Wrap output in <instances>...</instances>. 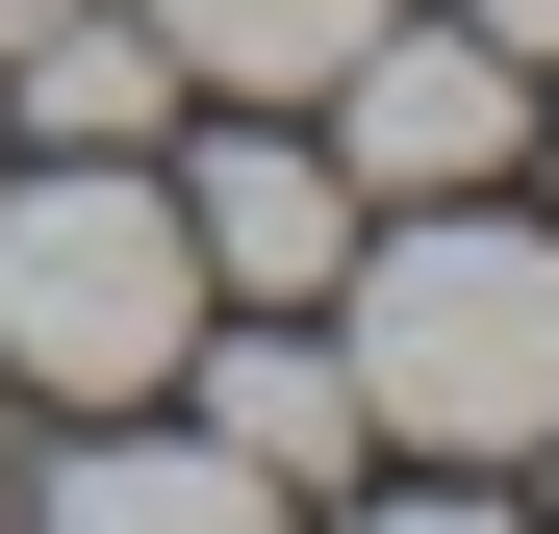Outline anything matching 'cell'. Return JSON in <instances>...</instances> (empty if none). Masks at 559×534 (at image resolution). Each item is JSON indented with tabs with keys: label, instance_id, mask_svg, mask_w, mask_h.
Instances as JSON below:
<instances>
[{
	"label": "cell",
	"instance_id": "ba28073f",
	"mask_svg": "<svg viewBox=\"0 0 559 534\" xmlns=\"http://www.w3.org/2000/svg\"><path fill=\"white\" fill-rule=\"evenodd\" d=\"M356 26H382V0H153V51H178V76H229V103H306Z\"/></svg>",
	"mask_w": 559,
	"mask_h": 534
},
{
	"label": "cell",
	"instance_id": "277c9868",
	"mask_svg": "<svg viewBox=\"0 0 559 534\" xmlns=\"http://www.w3.org/2000/svg\"><path fill=\"white\" fill-rule=\"evenodd\" d=\"M178 229H204V306H306L331 254H356V178H331L306 128H229L204 178H178Z\"/></svg>",
	"mask_w": 559,
	"mask_h": 534
},
{
	"label": "cell",
	"instance_id": "9c48e42d",
	"mask_svg": "<svg viewBox=\"0 0 559 534\" xmlns=\"http://www.w3.org/2000/svg\"><path fill=\"white\" fill-rule=\"evenodd\" d=\"M457 26H484V51H509V76H559V0H457Z\"/></svg>",
	"mask_w": 559,
	"mask_h": 534
},
{
	"label": "cell",
	"instance_id": "3957f363",
	"mask_svg": "<svg viewBox=\"0 0 559 534\" xmlns=\"http://www.w3.org/2000/svg\"><path fill=\"white\" fill-rule=\"evenodd\" d=\"M306 103H331V178H356V204H457V178H509L534 76H509L484 26H407V0H382V26L306 76Z\"/></svg>",
	"mask_w": 559,
	"mask_h": 534
},
{
	"label": "cell",
	"instance_id": "52a82bcc",
	"mask_svg": "<svg viewBox=\"0 0 559 534\" xmlns=\"http://www.w3.org/2000/svg\"><path fill=\"white\" fill-rule=\"evenodd\" d=\"M51 509H76V534H254L280 484L229 459V432H76V459H51Z\"/></svg>",
	"mask_w": 559,
	"mask_h": 534
},
{
	"label": "cell",
	"instance_id": "6da1fadb",
	"mask_svg": "<svg viewBox=\"0 0 559 534\" xmlns=\"http://www.w3.org/2000/svg\"><path fill=\"white\" fill-rule=\"evenodd\" d=\"M356 432H432L457 484L534 459L559 432V229H509L484 178H457V204H407L356 254Z\"/></svg>",
	"mask_w": 559,
	"mask_h": 534
},
{
	"label": "cell",
	"instance_id": "7a4b0ae2",
	"mask_svg": "<svg viewBox=\"0 0 559 534\" xmlns=\"http://www.w3.org/2000/svg\"><path fill=\"white\" fill-rule=\"evenodd\" d=\"M178 356H204V229H178L153 153H51L0 178V382L51 407H153Z\"/></svg>",
	"mask_w": 559,
	"mask_h": 534
},
{
	"label": "cell",
	"instance_id": "5b68a950",
	"mask_svg": "<svg viewBox=\"0 0 559 534\" xmlns=\"http://www.w3.org/2000/svg\"><path fill=\"white\" fill-rule=\"evenodd\" d=\"M204 432H229L280 509H306V484H356V356H306V331H229V356H204Z\"/></svg>",
	"mask_w": 559,
	"mask_h": 534
},
{
	"label": "cell",
	"instance_id": "8992f818",
	"mask_svg": "<svg viewBox=\"0 0 559 534\" xmlns=\"http://www.w3.org/2000/svg\"><path fill=\"white\" fill-rule=\"evenodd\" d=\"M0 76H26V128H51V153H153V128H178V51H153V0H128V26H103V0H51Z\"/></svg>",
	"mask_w": 559,
	"mask_h": 534
},
{
	"label": "cell",
	"instance_id": "30bf717a",
	"mask_svg": "<svg viewBox=\"0 0 559 534\" xmlns=\"http://www.w3.org/2000/svg\"><path fill=\"white\" fill-rule=\"evenodd\" d=\"M26 26H51V0H0V51H26Z\"/></svg>",
	"mask_w": 559,
	"mask_h": 534
}]
</instances>
